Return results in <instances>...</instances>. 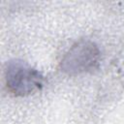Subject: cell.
Segmentation results:
<instances>
[{"label":"cell","instance_id":"cell-1","mask_svg":"<svg viewBox=\"0 0 124 124\" xmlns=\"http://www.w3.org/2000/svg\"><path fill=\"white\" fill-rule=\"evenodd\" d=\"M8 90L16 96H25L40 90L44 84L42 74L24 62H10L6 69Z\"/></svg>","mask_w":124,"mask_h":124},{"label":"cell","instance_id":"cell-2","mask_svg":"<svg viewBox=\"0 0 124 124\" xmlns=\"http://www.w3.org/2000/svg\"><path fill=\"white\" fill-rule=\"evenodd\" d=\"M100 51L91 42L82 41L73 46L65 54L61 68L70 75H77L94 69L99 61Z\"/></svg>","mask_w":124,"mask_h":124}]
</instances>
